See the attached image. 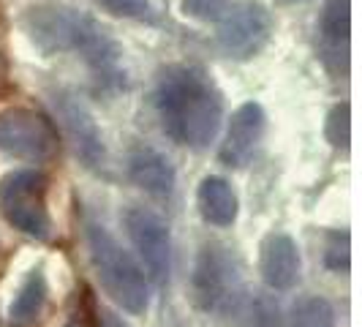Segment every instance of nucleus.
<instances>
[{"mask_svg":"<svg viewBox=\"0 0 362 327\" xmlns=\"http://www.w3.org/2000/svg\"><path fill=\"white\" fill-rule=\"evenodd\" d=\"M19 22L38 52L82 54L98 91H126L123 50L109 36L107 28L88 11L60 6V3H36L22 11Z\"/></svg>","mask_w":362,"mask_h":327,"instance_id":"1","label":"nucleus"},{"mask_svg":"<svg viewBox=\"0 0 362 327\" xmlns=\"http://www.w3.org/2000/svg\"><path fill=\"white\" fill-rule=\"evenodd\" d=\"M153 104L161 128L191 150L216 142L223 123V93L197 66H166L156 79Z\"/></svg>","mask_w":362,"mask_h":327,"instance_id":"2","label":"nucleus"},{"mask_svg":"<svg viewBox=\"0 0 362 327\" xmlns=\"http://www.w3.org/2000/svg\"><path fill=\"white\" fill-rule=\"evenodd\" d=\"M90 265L109 300L126 314L142 316L150 306V284L142 265L123 248V243L109 232L104 224L90 221L85 229Z\"/></svg>","mask_w":362,"mask_h":327,"instance_id":"3","label":"nucleus"},{"mask_svg":"<svg viewBox=\"0 0 362 327\" xmlns=\"http://www.w3.org/2000/svg\"><path fill=\"white\" fill-rule=\"evenodd\" d=\"M191 297L194 306L213 316L237 314L245 300V281L235 256L221 243H204L191 272Z\"/></svg>","mask_w":362,"mask_h":327,"instance_id":"4","label":"nucleus"},{"mask_svg":"<svg viewBox=\"0 0 362 327\" xmlns=\"http://www.w3.org/2000/svg\"><path fill=\"white\" fill-rule=\"evenodd\" d=\"M0 216L8 226L33 240L52 237L47 210V178L38 169H14L0 178Z\"/></svg>","mask_w":362,"mask_h":327,"instance_id":"5","label":"nucleus"},{"mask_svg":"<svg viewBox=\"0 0 362 327\" xmlns=\"http://www.w3.org/2000/svg\"><path fill=\"white\" fill-rule=\"evenodd\" d=\"M0 153L28 164H47L57 153L52 120L28 107L0 109Z\"/></svg>","mask_w":362,"mask_h":327,"instance_id":"6","label":"nucleus"},{"mask_svg":"<svg viewBox=\"0 0 362 327\" xmlns=\"http://www.w3.org/2000/svg\"><path fill=\"white\" fill-rule=\"evenodd\" d=\"M126 235L139 256V265L145 270L147 281L156 284V289H166L172 278V232L169 224L150 207H131L126 216Z\"/></svg>","mask_w":362,"mask_h":327,"instance_id":"7","label":"nucleus"},{"mask_svg":"<svg viewBox=\"0 0 362 327\" xmlns=\"http://www.w3.org/2000/svg\"><path fill=\"white\" fill-rule=\"evenodd\" d=\"M272 36V14L262 0H237L218 22V47L232 60H251Z\"/></svg>","mask_w":362,"mask_h":327,"instance_id":"8","label":"nucleus"},{"mask_svg":"<svg viewBox=\"0 0 362 327\" xmlns=\"http://www.w3.org/2000/svg\"><path fill=\"white\" fill-rule=\"evenodd\" d=\"M52 107L57 115V123L63 126L74 153H76V159L93 172L104 169L107 166V145H104V134H101L90 109L85 107L71 91H54Z\"/></svg>","mask_w":362,"mask_h":327,"instance_id":"9","label":"nucleus"},{"mask_svg":"<svg viewBox=\"0 0 362 327\" xmlns=\"http://www.w3.org/2000/svg\"><path fill=\"white\" fill-rule=\"evenodd\" d=\"M267 131V112L259 101H245L232 112L226 137L218 147V161L229 169H243L254 159Z\"/></svg>","mask_w":362,"mask_h":327,"instance_id":"10","label":"nucleus"},{"mask_svg":"<svg viewBox=\"0 0 362 327\" xmlns=\"http://www.w3.org/2000/svg\"><path fill=\"white\" fill-rule=\"evenodd\" d=\"M259 272L272 292H291L303 278V256L297 240L286 232H270L259 248Z\"/></svg>","mask_w":362,"mask_h":327,"instance_id":"11","label":"nucleus"},{"mask_svg":"<svg viewBox=\"0 0 362 327\" xmlns=\"http://www.w3.org/2000/svg\"><path fill=\"white\" fill-rule=\"evenodd\" d=\"M128 180L134 183L139 191H145L153 200H169L175 194V183H177V172L175 164L163 156L156 147H136L131 150L126 164Z\"/></svg>","mask_w":362,"mask_h":327,"instance_id":"12","label":"nucleus"},{"mask_svg":"<svg viewBox=\"0 0 362 327\" xmlns=\"http://www.w3.org/2000/svg\"><path fill=\"white\" fill-rule=\"evenodd\" d=\"M197 207H199V216L204 224H210L216 229H229L240 213L235 185L226 178H218V175L202 178L199 188H197Z\"/></svg>","mask_w":362,"mask_h":327,"instance_id":"13","label":"nucleus"},{"mask_svg":"<svg viewBox=\"0 0 362 327\" xmlns=\"http://www.w3.org/2000/svg\"><path fill=\"white\" fill-rule=\"evenodd\" d=\"M319 38H322V52L325 57L349 60V41H351V0H325L322 14H319Z\"/></svg>","mask_w":362,"mask_h":327,"instance_id":"14","label":"nucleus"},{"mask_svg":"<svg viewBox=\"0 0 362 327\" xmlns=\"http://www.w3.org/2000/svg\"><path fill=\"white\" fill-rule=\"evenodd\" d=\"M49 300V284L47 275L38 270H30L25 275L22 287H19L17 297L8 306V322L11 327H33L41 319V314L47 309Z\"/></svg>","mask_w":362,"mask_h":327,"instance_id":"15","label":"nucleus"},{"mask_svg":"<svg viewBox=\"0 0 362 327\" xmlns=\"http://www.w3.org/2000/svg\"><path fill=\"white\" fill-rule=\"evenodd\" d=\"M289 327H335V306L322 294H310L291 309Z\"/></svg>","mask_w":362,"mask_h":327,"instance_id":"16","label":"nucleus"},{"mask_svg":"<svg viewBox=\"0 0 362 327\" xmlns=\"http://www.w3.org/2000/svg\"><path fill=\"white\" fill-rule=\"evenodd\" d=\"M325 139L335 150H349V142H351V107H349V101L335 104L327 112Z\"/></svg>","mask_w":362,"mask_h":327,"instance_id":"17","label":"nucleus"},{"mask_svg":"<svg viewBox=\"0 0 362 327\" xmlns=\"http://www.w3.org/2000/svg\"><path fill=\"white\" fill-rule=\"evenodd\" d=\"M107 14L120 19H134V22H147V25H156L158 14H156V6L150 0H95Z\"/></svg>","mask_w":362,"mask_h":327,"instance_id":"18","label":"nucleus"},{"mask_svg":"<svg viewBox=\"0 0 362 327\" xmlns=\"http://www.w3.org/2000/svg\"><path fill=\"white\" fill-rule=\"evenodd\" d=\"M325 265L332 272L351 270V235L346 229H335L327 235L325 243Z\"/></svg>","mask_w":362,"mask_h":327,"instance_id":"19","label":"nucleus"},{"mask_svg":"<svg viewBox=\"0 0 362 327\" xmlns=\"http://www.w3.org/2000/svg\"><path fill=\"white\" fill-rule=\"evenodd\" d=\"M232 0H182L180 11L197 22H221Z\"/></svg>","mask_w":362,"mask_h":327,"instance_id":"20","label":"nucleus"},{"mask_svg":"<svg viewBox=\"0 0 362 327\" xmlns=\"http://www.w3.org/2000/svg\"><path fill=\"white\" fill-rule=\"evenodd\" d=\"M95 316H98V319H95V327H131L120 314H115V311H109V309H101Z\"/></svg>","mask_w":362,"mask_h":327,"instance_id":"21","label":"nucleus"},{"mask_svg":"<svg viewBox=\"0 0 362 327\" xmlns=\"http://www.w3.org/2000/svg\"><path fill=\"white\" fill-rule=\"evenodd\" d=\"M289 3H305V0H289Z\"/></svg>","mask_w":362,"mask_h":327,"instance_id":"22","label":"nucleus"}]
</instances>
